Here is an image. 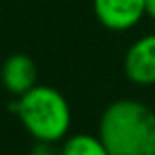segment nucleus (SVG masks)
Listing matches in <instances>:
<instances>
[{
  "mask_svg": "<svg viewBox=\"0 0 155 155\" xmlns=\"http://www.w3.org/2000/svg\"><path fill=\"white\" fill-rule=\"evenodd\" d=\"M98 137L110 155H155V112L132 98L104 110Z\"/></svg>",
  "mask_w": 155,
  "mask_h": 155,
  "instance_id": "nucleus-1",
  "label": "nucleus"
},
{
  "mask_svg": "<svg viewBox=\"0 0 155 155\" xmlns=\"http://www.w3.org/2000/svg\"><path fill=\"white\" fill-rule=\"evenodd\" d=\"M24 128L31 137L43 143H55L67 136L71 128V108L65 96L53 87L35 84L12 104Z\"/></svg>",
  "mask_w": 155,
  "mask_h": 155,
  "instance_id": "nucleus-2",
  "label": "nucleus"
},
{
  "mask_svg": "<svg viewBox=\"0 0 155 155\" xmlns=\"http://www.w3.org/2000/svg\"><path fill=\"white\" fill-rule=\"evenodd\" d=\"M94 14L104 28L124 31L145 16V0H92Z\"/></svg>",
  "mask_w": 155,
  "mask_h": 155,
  "instance_id": "nucleus-3",
  "label": "nucleus"
},
{
  "mask_svg": "<svg viewBox=\"0 0 155 155\" xmlns=\"http://www.w3.org/2000/svg\"><path fill=\"white\" fill-rule=\"evenodd\" d=\"M124 71L136 84H155V34L136 39L126 51Z\"/></svg>",
  "mask_w": 155,
  "mask_h": 155,
  "instance_id": "nucleus-4",
  "label": "nucleus"
},
{
  "mask_svg": "<svg viewBox=\"0 0 155 155\" xmlns=\"http://www.w3.org/2000/svg\"><path fill=\"white\" fill-rule=\"evenodd\" d=\"M35 79H38V69L31 57L24 55V53H16L10 55L2 65V83L8 92L14 96L26 94L30 88L35 87Z\"/></svg>",
  "mask_w": 155,
  "mask_h": 155,
  "instance_id": "nucleus-5",
  "label": "nucleus"
},
{
  "mask_svg": "<svg viewBox=\"0 0 155 155\" xmlns=\"http://www.w3.org/2000/svg\"><path fill=\"white\" fill-rule=\"evenodd\" d=\"M61 155H110L100 137L91 134H77L63 143Z\"/></svg>",
  "mask_w": 155,
  "mask_h": 155,
  "instance_id": "nucleus-6",
  "label": "nucleus"
},
{
  "mask_svg": "<svg viewBox=\"0 0 155 155\" xmlns=\"http://www.w3.org/2000/svg\"><path fill=\"white\" fill-rule=\"evenodd\" d=\"M30 155H61L59 151H55V149L51 147V143H43V141H38V145H35L34 149H31Z\"/></svg>",
  "mask_w": 155,
  "mask_h": 155,
  "instance_id": "nucleus-7",
  "label": "nucleus"
},
{
  "mask_svg": "<svg viewBox=\"0 0 155 155\" xmlns=\"http://www.w3.org/2000/svg\"><path fill=\"white\" fill-rule=\"evenodd\" d=\"M145 16L155 20V0H145Z\"/></svg>",
  "mask_w": 155,
  "mask_h": 155,
  "instance_id": "nucleus-8",
  "label": "nucleus"
}]
</instances>
